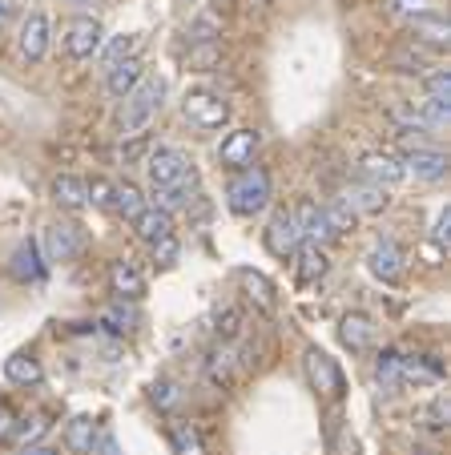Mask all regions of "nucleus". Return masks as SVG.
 Listing matches in <instances>:
<instances>
[{
	"label": "nucleus",
	"instance_id": "423d86ee",
	"mask_svg": "<svg viewBox=\"0 0 451 455\" xmlns=\"http://www.w3.org/2000/svg\"><path fill=\"white\" fill-rule=\"evenodd\" d=\"M366 270L383 286H399L403 275H407V254L395 238H379L371 250H366Z\"/></svg>",
	"mask_w": 451,
	"mask_h": 455
},
{
	"label": "nucleus",
	"instance_id": "1a4fd4ad",
	"mask_svg": "<svg viewBox=\"0 0 451 455\" xmlns=\"http://www.w3.org/2000/svg\"><path fill=\"white\" fill-rule=\"evenodd\" d=\"M262 246L270 250L274 258H294V254H298V246H302V234H298V226H294V218H290V210H278V214L266 222Z\"/></svg>",
	"mask_w": 451,
	"mask_h": 455
},
{
	"label": "nucleus",
	"instance_id": "a878e982",
	"mask_svg": "<svg viewBox=\"0 0 451 455\" xmlns=\"http://www.w3.org/2000/svg\"><path fill=\"white\" fill-rule=\"evenodd\" d=\"M4 375L12 379V383H20V387H28V383H41V363L33 359V355H12V359H4Z\"/></svg>",
	"mask_w": 451,
	"mask_h": 455
},
{
	"label": "nucleus",
	"instance_id": "0eeeda50",
	"mask_svg": "<svg viewBox=\"0 0 451 455\" xmlns=\"http://www.w3.org/2000/svg\"><path fill=\"white\" fill-rule=\"evenodd\" d=\"M49 44H52V25L44 12H28L17 28V57L25 65H41L49 57Z\"/></svg>",
	"mask_w": 451,
	"mask_h": 455
},
{
	"label": "nucleus",
	"instance_id": "2eb2a0df",
	"mask_svg": "<svg viewBox=\"0 0 451 455\" xmlns=\"http://www.w3.org/2000/svg\"><path fill=\"white\" fill-rule=\"evenodd\" d=\"M339 202L350 210V214H383L391 198H387L383 186H371V181H355V186H347V194H342Z\"/></svg>",
	"mask_w": 451,
	"mask_h": 455
},
{
	"label": "nucleus",
	"instance_id": "ea45409f",
	"mask_svg": "<svg viewBox=\"0 0 451 455\" xmlns=\"http://www.w3.org/2000/svg\"><path fill=\"white\" fill-rule=\"evenodd\" d=\"M221 28H218V20H210V17H202V20H194V25H189V41H213V36H218Z\"/></svg>",
	"mask_w": 451,
	"mask_h": 455
},
{
	"label": "nucleus",
	"instance_id": "cd10ccee",
	"mask_svg": "<svg viewBox=\"0 0 451 455\" xmlns=\"http://www.w3.org/2000/svg\"><path fill=\"white\" fill-rule=\"evenodd\" d=\"M238 283L246 286V294L262 310H274V286H270V278L266 275H258V270H238Z\"/></svg>",
	"mask_w": 451,
	"mask_h": 455
},
{
	"label": "nucleus",
	"instance_id": "f8f14e48",
	"mask_svg": "<svg viewBox=\"0 0 451 455\" xmlns=\"http://www.w3.org/2000/svg\"><path fill=\"white\" fill-rule=\"evenodd\" d=\"M399 162H403V170L415 173L419 181H443L447 178V157H443V149H435V146H411Z\"/></svg>",
	"mask_w": 451,
	"mask_h": 455
},
{
	"label": "nucleus",
	"instance_id": "aec40b11",
	"mask_svg": "<svg viewBox=\"0 0 451 455\" xmlns=\"http://www.w3.org/2000/svg\"><path fill=\"white\" fill-rule=\"evenodd\" d=\"M52 198H57V206H65V210H85L89 206V181L77 178V173H57Z\"/></svg>",
	"mask_w": 451,
	"mask_h": 455
},
{
	"label": "nucleus",
	"instance_id": "7ed1b4c3",
	"mask_svg": "<svg viewBox=\"0 0 451 455\" xmlns=\"http://www.w3.org/2000/svg\"><path fill=\"white\" fill-rule=\"evenodd\" d=\"M145 178H149V189H170L186 178H197L194 157L178 146H157L145 157Z\"/></svg>",
	"mask_w": 451,
	"mask_h": 455
},
{
	"label": "nucleus",
	"instance_id": "f3484780",
	"mask_svg": "<svg viewBox=\"0 0 451 455\" xmlns=\"http://www.w3.org/2000/svg\"><path fill=\"white\" fill-rule=\"evenodd\" d=\"M339 335H342V343H347L355 355L371 351V343H374V318L363 315V310H350V315H342Z\"/></svg>",
	"mask_w": 451,
	"mask_h": 455
},
{
	"label": "nucleus",
	"instance_id": "a19ab883",
	"mask_svg": "<svg viewBox=\"0 0 451 455\" xmlns=\"http://www.w3.org/2000/svg\"><path fill=\"white\" fill-rule=\"evenodd\" d=\"M93 455H117V443H113V435L109 431H97V439H93V447H89Z\"/></svg>",
	"mask_w": 451,
	"mask_h": 455
},
{
	"label": "nucleus",
	"instance_id": "6ab92c4d",
	"mask_svg": "<svg viewBox=\"0 0 451 455\" xmlns=\"http://www.w3.org/2000/svg\"><path fill=\"white\" fill-rule=\"evenodd\" d=\"M133 234L145 246H154V242H162V238H173V218L157 206H145L141 214L133 218Z\"/></svg>",
	"mask_w": 451,
	"mask_h": 455
},
{
	"label": "nucleus",
	"instance_id": "39448f33",
	"mask_svg": "<svg viewBox=\"0 0 451 455\" xmlns=\"http://www.w3.org/2000/svg\"><path fill=\"white\" fill-rule=\"evenodd\" d=\"M105 44V28L97 17H73L60 25V49L73 60H93Z\"/></svg>",
	"mask_w": 451,
	"mask_h": 455
},
{
	"label": "nucleus",
	"instance_id": "79ce46f5",
	"mask_svg": "<svg viewBox=\"0 0 451 455\" xmlns=\"http://www.w3.org/2000/svg\"><path fill=\"white\" fill-rule=\"evenodd\" d=\"M44 427H49V423H44L41 415H33V419H28L25 427H20V439H25V443H33L36 435H44Z\"/></svg>",
	"mask_w": 451,
	"mask_h": 455
},
{
	"label": "nucleus",
	"instance_id": "c9c22d12",
	"mask_svg": "<svg viewBox=\"0 0 451 455\" xmlns=\"http://www.w3.org/2000/svg\"><path fill=\"white\" fill-rule=\"evenodd\" d=\"M218 335L221 339H238L242 335V310L238 307H226L218 315Z\"/></svg>",
	"mask_w": 451,
	"mask_h": 455
},
{
	"label": "nucleus",
	"instance_id": "4c0bfd02",
	"mask_svg": "<svg viewBox=\"0 0 451 455\" xmlns=\"http://www.w3.org/2000/svg\"><path fill=\"white\" fill-rule=\"evenodd\" d=\"M89 202L101 206V210H113V181H105V178L89 181Z\"/></svg>",
	"mask_w": 451,
	"mask_h": 455
},
{
	"label": "nucleus",
	"instance_id": "49530a36",
	"mask_svg": "<svg viewBox=\"0 0 451 455\" xmlns=\"http://www.w3.org/2000/svg\"><path fill=\"white\" fill-rule=\"evenodd\" d=\"M423 4H431V0H395V9H407V12H419Z\"/></svg>",
	"mask_w": 451,
	"mask_h": 455
},
{
	"label": "nucleus",
	"instance_id": "2f4dec72",
	"mask_svg": "<svg viewBox=\"0 0 451 455\" xmlns=\"http://www.w3.org/2000/svg\"><path fill=\"white\" fill-rule=\"evenodd\" d=\"M129 57H137V36L133 33H125V36H113L109 41V49H105V73L113 69V65H121V60H129Z\"/></svg>",
	"mask_w": 451,
	"mask_h": 455
},
{
	"label": "nucleus",
	"instance_id": "a18cd8bd",
	"mask_svg": "<svg viewBox=\"0 0 451 455\" xmlns=\"http://www.w3.org/2000/svg\"><path fill=\"white\" fill-rule=\"evenodd\" d=\"M9 431H12V411L0 403V435H9Z\"/></svg>",
	"mask_w": 451,
	"mask_h": 455
},
{
	"label": "nucleus",
	"instance_id": "c85d7f7f",
	"mask_svg": "<svg viewBox=\"0 0 451 455\" xmlns=\"http://www.w3.org/2000/svg\"><path fill=\"white\" fill-rule=\"evenodd\" d=\"M101 323L109 331H117V335H129V331L137 327V310L125 307V299H117V302H109V307L101 310Z\"/></svg>",
	"mask_w": 451,
	"mask_h": 455
},
{
	"label": "nucleus",
	"instance_id": "c03bdc74",
	"mask_svg": "<svg viewBox=\"0 0 451 455\" xmlns=\"http://www.w3.org/2000/svg\"><path fill=\"white\" fill-rule=\"evenodd\" d=\"M12 17H17V0H0V28L9 25Z\"/></svg>",
	"mask_w": 451,
	"mask_h": 455
},
{
	"label": "nucleus",
	"instance_id": "9b49d317",
	"mask_svg": "<svg viewBox=\"0 0 451 455\" xmlns=\"http://www.w3.org/2000/svg\"><path fill=\"white\" fill-rule=\"evenodd\" d=\"M358 170H363V181H371V186H399L403 178H407V170H403V162L395 154H387V149H374V154H366L363 162H358Z\"/></svg>",
	"mask_w": 451,
	"mask_h": 455
},
{
	"label": "nucleus",
	"instance_id": "dca6fc26",
	"mask_svg": "<svg viewBox=\"0 0 451 455\" xmlns=\"http://www.w3.org/2000/svg\"><path fill=\"white\" fill-rule=\"evenodd\" d=\"M109 286H113V294L117 299H125V302H137L145 294V275H141V267L137 262H129V258H117L109 267Z\"/></svg>",
	"mask_w": 451,
	"mask_h": 455
},
{
	"label": "nucleus",
	"instance_id": "09e8293b",
	"mask_svg": "<svg viewBox=\"0 0 451 455\" xmlns=\"http://www.w3.org/2000/svg\"><path fill=\"white\" fill-rule=\"evenodd\" d=\"M181 4H202V0H181Z\"/></svg>",
	"mask_w": 451,
	"mask_h": 455
},
{
	"label": "nucleus",
	"instance_id": "f704fd0d",
	"mask_svg": "<svg viewBox=\"0 0 451 455\" xmlns=\"http://www.w3.org/2000/svg\"><path fill=\"white\" fill-rule=\"evenodd\" d=\"M149 395H154V403L162 407V411H173V407L181 403V391H178V383H170V379H157V383L149 387Z\"/></svg>",
	"mask_w": 451,
	"mask_h": 455
},
{
	"label": "nucleus",
	"instance_id": "c756f323",
	"mask_svg": "<svg viewBox=\"0 0 451 455\" xmlns=\"http://www.w3.org/2000/svg\"><path fill=\"white\" fill-rule=\"evenodd\" d=\"M93 439H97L93 419H73V423H68V431H65L68 451H89V447H93Z\"/></svg>",
	"mask_w": 451,
	"mask_h": 455
},
{
	"label": "nucleus",
	"instance_id": "58836bf2",
	"mask_svg": "<svg viewBox=\"0 0 451 455\" xmlns=\"http://www.w3.org/2000/svg\"><path fill=\"white\" fill-rule=\"evenodd\" d=\"M431 242H435L439 250L451 246V214H447V210H439V214H435V222H431Z\"/></svg>",
	"mask_w": 451,
	"mask_h": 455
},
{
	"label": "nucleus",
	"instance_id": "bb28decb",
	"mask_svg": "<svg viewBox=\"0 0 451 455\" xmlns=\"http://www.w3.org/2000/svg\"><path fill=\"white\" fill-rule=\"evenodd\" d=\"M145 206H149V202L141 198V189H137L133 181H125V186H113V210H117L121 218H129V222H133V218L141 214Z\"/></svg>",
	"mask_w": 451,
	"mask_h": 455
},
{
	"label": "nucleus",
	"instance_id": "f257e3e1",
	"mask_svg": "<svg viewBox=\"0 0 451 455\" xmlns=\"http://www.w3.org/2000/svg\"><path fill=\"white\" fill-rule=\"evenodd\" d=\"M165 105V77H154V73H145L141 85L133 89L129 97H121V109H117V129L125 138H137L149 121L162 113Z\"/></svg>",
	"mask_w": 451,
	"mask_h": 455
},
{
	"label": "nucleus",
	"instance_id": "b1692460",
	"mask_svg": "<svg viewBox=\"0 0 451 455\" xmlns=\"http://www.w3.org/2000/svg\"><path fill=\"white\" fill-rule=\"evenodd\" d=\"M12 278H20V283H41L44 278V262L33 242H20L17 246V254H12Z\"/></svg>",
	"mask_w": 451,
	"mask_h": 455
},
{
	"label": "nucleus",
	"instance_id": "393cba45",
	"mask_svg": "<svg viewBox=\"0 0 451 455\" xmlns=\"http://www.w3.org/2000/svg\"><path fill=\"white\" fill-rule=\"evenodd\" d=\"M170 447L173 455H205V439L194 423H173L170 427Z\"/></svg>",
	"mask_w": 451,
	"mask_h": 455
},
{
	"label": "nucleus",
	"instance_id": "9d476101",
	"mask_svg": "<svg viewBox=\"0 0 451 455\" xmlns=\"http://www.w3.org/2000/svg\"><path fill=\"white\" fill-rule=\"evenodd\" d=\"M290 218H294L302 242H310V246H331V242H339V234L331 230V222H326L318 202H298V210H290Z\"/></svg>",
	"mask_w": 451,
	"mask_h": 455
},
{
	"label": "nucleus",
	"instance_id": "e433bc0d",
	"mask_svg": "<svg viewBox=\"0 0 451 455\" xmlns=\"http://www.w3.org/2000/svg\"><path fill=\"white\" fill-rule=\"evenodd\" d=\"M149 254H154L157 267H173V262H178V254H181V246H178V238H162V242H154V246H149Z\"/></svg>",
	"mask_w": 451,
	"mask_h": 455
},
{
	"label": "nucleus",
	"instance_id": "a211bd4d",
	"mask_svg": "<svg viewBox=\"0 0 451 455\" xmlns=\"http://www.w3.org/2000/svg\"><path fill=\"white\" fill-rule=\"evenodd\" d=\"M141 77H145L141 57H129V60H121V65H113V69L105 73V93L121 101V97H129L137 85H141Z\"/></svg>",
	"mask_w": 451,
	"mask_h": 455
},
{
	"label": "nucleus",
	"instance_id": "f03ea898",
	"mask_svg": "<svg viewBox=\"0 0 451 455\" xmlns=\"http://www.w3.org/2000/svg\"><path fill=\"white\" fill-rule=\"evenodd\" d=\"M226 206H230V214H238V218L262 214V210L270 206V173L258 170V165L238 170L230 178V186H226Z\"/></svg>",
	"mask_w": 451,
	"mask_h": 455
},
{
	"label": "nucleus",
	"instance_id": "de8ad7c7",
	"mask_svg": "<svg viewBox=\"0 0 451 455\" xmlns=\"http://www.w3.org/2000/svg\"><path fill=\"white\" fill-rule=\"evenodd\" d=\"M65 4H73V9H97L101 0H65Z\"/></svg>",
	"mask_w": 451,
	"mask_h": 455
},
{
	"label": "nucleus",
	"instance_id": "4468645a",
	"mask_svg": "<svg viewBox=\"0 0 451 455\" xmlns=\"http://www.w3.org/2000/svg\"><path fill=\"white\" fill-rule=\"evenodd\" d=\"M81 254V234L68 222H49L44 226V258L49 262H68Z\"/></svg>",
	"mask_w": 451,
	"mask_h": 455
},
{
	"label": "nucleus",
	"instance_id": "7c9ffc66",
	"mask_svg": "<svg viewBox=\"0 0 451 455\" xmlns=\"http://www.w3.org/2000/svg\"><path fill=\"white\" fill-rule=\"evenodd\" d=\"M427 101H435V105H443V109H451V73L447 69H435V73H427Z\"/></svg>",
	"mask_w": 451,
	"mask_h": 455
},
{
	"label": "nucleus",
	"instance_id": "473e14b6",
	"mask_svg": "<svg viewBox=\"0 0 451 455\" xmlns=\"http://www.w3.org/2000/svg\"><path fill=\"white\" fill-rule=\"evenodd\" d=\"M323 214H326V222H331V230L339 234V238H342V234H350V230H355V214H350V210L342 206L339 198H334V202H326V206H323Z\"/></svg>",
	"mask_w": 451,
	"mask_h": 455
},
{
	"label": "nucleus",
	"instance_id": "6e6552de",
	"mask_svg": "<svg viewBox=\"0 0 451 455\" xmlns=\"http://www.w3.org/2000/svg\"><path fill=\"white\" fill-rule=\"evenodd\" d=\"M258 149H262V133L258 129H234V133H226L218 146V162L226 165V170H246V165H254Z\"/></svg>",
	"mask_w": 451,
	"mask_h": 455
},
{
	"label": "nucleus",
	"instance_id": "37998d69",
	"mask_svg": "<svg viewBox=\"0 0 451 455\" xmlns=\"http://www.w3.org/2000/svg\"><path fill=\"white\" fill-rule=\"evenodd\" d=\"M20 455H60L57 447H49V443H25L20 447Z\"/></svg>",
	"mask_w": 451,
	"mask_h": 455
},
{
	"label": "nucleus",
	"instance_id": "4be33fe9",
	"mask_svg": "<svg viewBox=\"0 0 451 455\" xmlns=\"http://www.w3.org/2000/svg\"><path fill=\"white\" fill-rule=\"evenodd\" d=\"M294 258H298V283H302V286L318 283V278L331 270V262H326V250L323 246H310V242H302Z\"/></svg>",
	"mask_w": 451,
	"mask_h": 455
},
{
	"label": "nucleus",
	"instance_id": "412c9836",
	"mask_svg": "<svg viewBox=\"0 0 451 455\" xmlns=\"http://www.w3.org/2000/svg\"><path fill=\"white\" fill-rule=\"evenodd\" d=\"M194 194H197V178H186V181H178V186H170V189H154V202H149V206L165 210V214L173 218L178 210H189Z\"/></svg>",
	"mask_w": 451,
	"mask_h": 455
},
{
	"label": "nucleus",
	"instance_id": "5701e85b",
	"mask_svg": "<svg viewBox=\"0 0 451 455\" xmlns=\"http://www.w3.org/2000/svg\"><path fill=\"white\" fill-rule=\"evenodd\" d=\"M411 33H415L419 41L435 44V49H443V44L451 41L447 17H435V12H419V17H411Z\"/></svg>",
	"mask_w": 451,
	"mask_h": 455
},
{
	"label": "nucleus",
	"instance_id": "72a5a7b5",
	"mask_svg": "<svg viewBox=\"0 0 451 455\" xmlns=\"http://www.w3.org/2000/svg\"><path fill=\"white\" fill-rule=\"evenodd\" d=\"M230 367H234V351H226V347H221V351H213L210 355V363H205V371H210V379L213 383H230Z\"/></svg>",
	"mask_w": 451,
	"mask_h": 455
},
{
	"label": "nucleus",
	"instance_id": "ddd939ff",
	"mask_svg": "<svg viewBox=\"0 0 451 455\" xmlns=\"http://www.w3.org/2000/svg\"><path fill=\"white\" fill-rule=\"evenodd\" d=\"M307 375H310V383H315V391H323V395H331V399L342 395V371H339V363H334L326 351H318V347H310V351H307Z\"/></svg>",
	"mask_w": 451,
	"mask_h": 455
},
{
	"label": "nucleus",
	"instance_id": "20e7f679",
	"mask_svg": "<svg viewBox=\"0 0 451 455\" xmlns=\"http://www.w3.org/2000/svg\"><path fill=\"white\" fill-rule=\"evenodd\" d=\"M181 113H186V121L194 129H205V133H210V129L230 125L234 105L221 93H213V89H189L186 101H181Z\"/></svg>",
	"mask_w": 451,
	"mask_h": 455
}]
</instances>
